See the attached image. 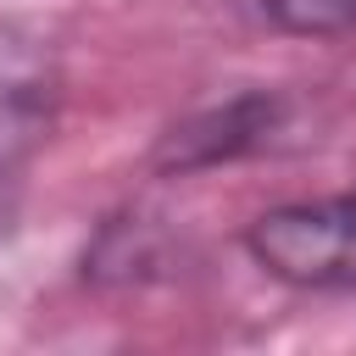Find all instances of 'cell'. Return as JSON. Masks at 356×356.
I'll use <instances>...</instances> for the list:
<instances>
[{
    "mask_svg": "<svg viewBox=\"0 0 356 356\" xmlns=\"http://www.w3.org/2000/svg\"><path fill=\"white\" fill-rule=\"evenodd\" d=\"M245 250L261 273L295 289H350L356 284V195L273 206L245 228Z\"/></svg>",
    "mask_w": 356,
    "mask_h": 356,
    "instance_id": "6da1fadb",
    "label": "cell"
},
{
    "mask_svg": "<svg viewBox=\"0 0 356 356\" xmlns=\"http://www.w3.org/2000/svg\"><path fill=\"white\" fill-rule=\"evenodd\" d=\"M56 117V67L44 50L0 33V172H11Z\"/></svg>",
    "mask_w": 356,
    "mask_h": 356,
    "instance_id": "7a4b0ae2",
    "label": "cell"
},
{
    "mask_svg": "<svg viewBox=\"0 0 356 356\" xmlns=\"http://www.w3.org/2000/svg\"><path fill=\"white\" fill-rule=\"evenodd\" d=\"M273 128H278V100H273V95H239V100H228V106H217V111H200V117H189L184 128H172L156 161H161V167H178V172H189V167H217V161L261 145Z\"/></svg>",
    "mask_w": 356,
    "mask_h": 356,
    "instance_id": "3957f363",
    "label": "cell"
},
{
    "mask_svg": "<svg viewBox=\"0 0 356 356\" xmlns=\"http://www.w3.org/2000/svg\"><path fill=\"white\" fill-rule=\"evenodd\" d=\"M256 6L278 33L295 39H334L356 28V0H256Z\"/></svg>",
    "mask_w": 356,
    "mask_h": 356,
    "instance_id": "277c9868",
    "label": "cell"
}]
</instances>
